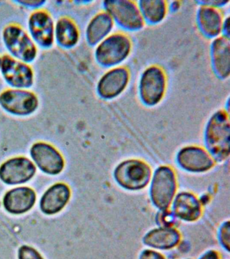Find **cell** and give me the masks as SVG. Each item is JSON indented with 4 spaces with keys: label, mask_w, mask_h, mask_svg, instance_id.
<instances>
[{
    "label": "cell",
    "mask_w": 230,
    "mask_h": 259,
    "mask_svg": "<svg viewBox=\"0 0 230 259\" xmlns=\"http://www.w3.org/2000/svg\"><path fill=\"white\" fill-rule=\"evenodd\" d=\"M206 142L209 153L217 161H223L229 156V121L225 111L215 113L209 121Z\"/></svg>",
    "instance_id": "6da1fadb"
},
{
    "label": "cell",
    "mask_w": 230,
    "mask_h": 259,
    "mask_svg": "<svg viewBox=\"0 0 230 259\" xmlns=\"http://www.w3.org/2000/svg\"><path fill=\"white\" fill-rule=\"evenodd\" d=\"M115 178L118 183L126 189H142L150 180L151 169L142 161L131 160L121 163L116 168Z\"/></svg>",
    "instance_id": "7a4b0ae2"
},
{
    "label": "cell",
    "mask_w": 230,
    "mask_h": 259,
    "mask_svg": "<svg viewBox=\"0 0 230 259\" xmlns=\"http://www.w3.org/2000/svg\"><path fill=\"white\" fill-rule=\"evenodd\" d=\"M175 188L176 182L172 170L167 167H159L151 186V198L155 205L161 210L167 209L174 196Z\"/></svg>",
    "instance_id": "3957f363"
},
{
    "label": "cell",
    "mask_w": 230,
    "mask_h": 259,
    "mask_svg": "<svg viewBox=\"0 0 230 259\" xmlns=\"http://www.w3.org/2000/svg\"><path fill=\"white\" fill-rule=\"evenodd\" d=\"M6 46L16 58L29 62L35 58L37 49L25 30L20 26L10 25L3 32Z\"/></svg>",
    "instance_id": "277c9868"
},
{
    "label": "cell",
    "mask_w": 230,
    "mask_h": 259,
    "mask_svg": "<svg viewBox=\"0 0 230 259\" xmlns=\"http://www.w3.org/2000/svg\"><path fill=\"white\" fill-rule=\"evenodd\" d=\"M130 41L126 35L114 34L109 36L99 46L97 58L101 64L110 66L124 60L130 50Z\"/></svg>",
    "instance_id": "5b68a950"
},
{
    "label": "cell",
    "mask_w": 230,
    "mask_h": 259,
    "mask_svg": "<svg viewBox=\"0 0 230 259\" xmlns=\"http://www.w3.org/2000/svg\"><path fill=\"white\" fill-rule=\"evenodd\" d=\"M108 13L121 24L129 29H137L144 24L142 14L133 2L112 0L105 2Z\"/></svg>",
    "instance_id": "8992f818"
},
{
    "label": "cell",
    "mask_w": 230,
    "mask_h": 259,
    "mask_svg": "<svg viewBox=\"0 0 230 259\" xmlns=\"http://www.w3.org/2000/svg\"><path fill=\"white\" fill-rule=\"evenodd\" d=\"M35 94L23 90H8L0 95V105L9 112L25 115L33 113L38 106Z\"/></svg>",
    "instance_id": "52a82bcc"
},
{
    "label": "cell",
    "mask_w": 230,
    "mask_h": 259,
    "mask_svg": "<svg viewBox=\"0 0 230 259\" xmlns=\"http://www.w3.org/2000/svg\"><path fill=\"white\" fill-rule=\"evenodd\" d=\"M36 172L35 165L25 157H15L0 167V178L5 183L16 185L31 180Z\"/></svg>",
    "instance_id": "ba28073f"
},
{
    "label": "cell",
    "mask_w": 230,
    "mask_h": 259,
    "mask_svg": "<svg viewBox=\"0 0 230 259\" xmlns=\"http://www.w3.org/2000/svg\"><path fill=\"white\" fill-rule=\"evenodd\" d=\"M165 76L159 67L147 69L141 82V94L143 101L148 105H154L161 100L164 94Z\"/></svg>",
    "instance_id": "9c48e42d"
},
{
    "label": "cell",
    "mask_w": 230,
    "mask_h": 259,
    "mask_svg": "<svg viewBox=\"0 0 230 259\" xmlns=\"http://www.w3.org/2000/svg\"><path fill=\"white\" fill-rule=\"evenodd\" d=\"M1 70L6 80L17 88H27L33 84V72L27 64L11 56H5L1 60Z\"/></svg>",
    "instance_id": "30bf717a"
},
{
    "label": "cell",
    "mask_w": 230,
    "mask_h": 259,
    "mask_svg": "<svg viewBox=\"0 0 230 259\" xmlns=\"http://www.w3.org/2000/svg\"><path fill=\"white\" fill-rule=\"evenodd\" d=\"M32 158L42 171L56 175L63 169L64 161L61 154L52 145L36 143L31 150Z\"/></svg>",
    "instance_id": "8fae6325"
},
{
    "label": "cell",
    "mask_w": 230,
    "mask_h": 259,
    "mask_svg": "<svg viewBox=\"0 0 230 259\" xmlns=\"http://www.w3.org/2000/svg\"><path fill=\"white\" fill-rule=\"evenodd\" d=\"M29 28L34 39L40 46L48 48L54 42V23L49 14L43 10L32 14Z\"/></svg>",
    "instance_id": "7c38bea8"
},
{
    "label": "cell",
    "mask_w": 230,
    "mask_h": 259,
    "mask_svg": "<svg viewBox=\"0 0 230 259\" xmlns=\"http://www.w3.org/2000/svg\"><path fill=\"white\" fill-rule=\"evenodd\" d=\"M177 161L183 169L193 172H202L211 169L213 160L209 153L201 148L189 147L179 152Z\"/></svg>",
    "instance_id": "4fadbf2b"
},
{
    "label": "cell",
    "mask_w": 230,
    "mask_h": 259,
    "mask_svg": "<svg viewBox=\"0 0 230 259\" xmlns=\"http://www.w3.org/2000/svg\"><path fill=\"white\" fill-rule=\"evenodd\" d=\"M35 192L31 188H14L8 192L4 198V206L8 212L22 214L31 209L35 204Z\"/></svg>",
    "instance_id": "5bb4252c"
},
{
    "label": "cell",
    "mask_w": 230,
    "mask_h": 259,
    "mask_svg": "<svg viewBox=\"0 0 230 259\" xmlns=\"http://www.w3.org/2000/svg\"><path fill=\"white\" fill-rule=\"evenodd\" d=\"M70 197L69 187L64 184H56L48 189L42 196L40 207L44 213H57L68 203Z\"/></svg>",
    "instance_id": "9a60e30c"
},
{
    "label": "cell",
    "mask_w": 230,
    "mask_h": 259,
    "mask_svg": "<svg viewBox=\"0 0 230 259\" xmlns=\"http://www.w3.org/2000/svg\"><path fill=\"white\" fill-rule=\"evenodd\" d=\"M128 80V72L124 68L109 71L99 83L98 91L105 98H112L122 92Z\"/></svg>",
    "instance_id": "2e32d148"
},
{
    "label": "cell",
    "mask_w": 230,
    "mask_h": 259,
    "mask_svg": "<svg viewBox=\"0 0 230 259\" xmlns=\"http://www.w3.org/2000/svg\"><path fill=\"white\" fill-rule=\"evenodd\" d=\"M173 210L177 218L187 222H193L199 218L201 208L199 200L193 194L181 193L175 198Z\"/></svg>",
    "instance_id": "e0dca14e"
},
{
    "label": "cell",
    "mask_w": 230,
    "mask_h": 259,
    "mask_svg": "<svg viewBox=\"0 0 230 259\" xmlns=\"http://www.w3.org/2000/svg\"><path fill=\"white\" fill-rule=\"evenodd\" d=\"M180 240L179 233L171 228H161L151 231L144 238L145 244L158 249H169L176 246Z\"/></svg>",
    "instance_id": "ac0fdd59"
},
{
    "label": "cell",
    "mask_w": 230,
    "mask_h": 259,
    "mask_svg": "<svg viewBox=\"0 0 230 259\" xmlns=\"http://www.w3.org/2000/svg\"><path fill=\"white\" fill-rule=\"evenodd\" d=\"M214 66L218 74L227 77L229 74V40L228 37H220L213 42Z\"/></svg>",
    "instance_id": "d6986e66"
},
{
    "label": "cell",
    "mask_w": 230,
    "mask_h": 259,
    "mask_svg": "<svg viewBox=\"0 0 230 259\" xmlns=\"http://www.w3.org/2000/svg\"><path fill=\"white\" fill-rule=\"evenodd\" d=\"M199 20L202 30L208 35L216 36L221 32L223 25L221 14L211 6H205L201 8Z\"/></svg>",
    "instance_id": "ffe728a7"
},
{
    "label": "cell",
    "mask_w": 230,
    "mask_h": 259,
    "mask_svg": "<svg viewBox=\"0 0 230 259\" xmlns=\"http://www.w3.org/2000/svg\"><path fill=\"white\" fill-rule=\"evenodd\" d=\"M113 25L112 16L107 12H103L98 14L90 22L88 26L87 35L88 41L90 44H95L102 39L110 30Z\"/></svg>",
    "instance_id": "44dd1931"
},
{
    "label": "cell",
    "mask_w": 230,
    "mask_h": 259,
    "mask_svg": "<svg viewBox=\"0 0 230 259\" xmlns=\"http://www.w3.org/2000/svg\"><path fill=\"white\" fill-rule=\"evenodd\" d=\"M56 39L64 48H70L77 42L78 31L72 20L62 18L58 22L56 28Z\"/></svg>",
    "instance_id": "7402d4cb"
},
{
    "label": "cell",
    "mask_w": 230,
    "mask_h": 259,
    "mask_svg": "<svg viewBox=\"0 0 230 259\" xmlns=\"http://www.w3.org/2000/svg\"><path fill=\"white\" fill-rule=\"evenodd\" d=\"M143 14L149 21L158 22L164 18L166 6L164 1L160 0H147L141 2Z\"/></svg>",
    "instance_id": "603a6c76"
},
{
    "label": "cell",
    "mask_w": 230,
    "mask_h": 259,
    "mask_svg": "<svg viewBox=\"0 0 230 259\" xmlns=\"http://www.w3.org/2000/svg\"><path fill=\"white\" fill-rule=\"evenodd\" d=\"M19 259H43L35 249L27 246H22L19 251Z\"/></svg>",
    "instance_id": "cb8c5ba5"
},
{
    "label": "cell",
    "mask_w": 230,
    "mask_h": 259,
    "mask_svg": "<svg viewBox=\"0 0 230 259\" xmlns=\"http://www.w3.org/2000/svg\"><path fill=\"white\" fill-rule=\"evenodd\" d=\"M220 240L224 248L229 250V222L224 224L220 230Z\"/></svg>",
    "instance_id": "d4e9b609"
},
{
    "label": "cell",
    "mask_w": 230,
    "mask_h": 259,
    "mask_svg": "<svg viewBox=\"0 0 230 259\" xmlns=\"http://www.w3.org/2000/svg\"><path fill=\"white\" fill-rule=\"evenodd\" d=\"M140 259H165L162 255L153 250H146L143 251Z\"/></svg>",
    "instance_id": "484cf974"
},
{
    "label": "cell",
    "mask_w": 230,
    "mask_h": 259,
    "mask_svg": "<svg viewBox=\"0 0 230 259\" xmlns=\"http://www.w3.org/2000/svg\"><path fill=\"white\" fill-rule=\"evenodd\" d=\"M161 218L160 220L161 223H162L164 228H170L171 225L173 224L175 220L173 217L171 215V212H165L161 214Z\"/></svg>",
    "instance_id": "4316f807"
},
{
    "label": "cell",
    "mask_w": 230,
    "mask_h": 259,
    "mask_svg": "<svg viewBox=\"0 0 230 259\" xmlns=\"http://www.w3.org/2000/svg\"><path fill=\"white\" fill-rule=\"evenodd\" d=\"M19 3L27 6H31V7H38L45 4L44 1H39V0H23V1H18Z\"/></svg>",
    "instance_id": "83f0119b"
},
{
    "label": "cell",
    "mask_w": 230,
    "mask_h": 259,
    "mask_svg": "<svg viewBox=\"0 0 230 259\" xmlns=\"http://www.w3.org/2000/svg\"><path fill=\"white\" fill-rule=\"evenodd\" d=\"M200 259H220L219 255L216 251L210 250L206 252Z\"/></svg>",
    "instance_id": "f1b7e54d"
},
{
    "label": "cell",
    "mask_w": 230,
    "mask_h": 259,
    "mask_svg": "<svg viewBox=\"0 0 230 259\" xmlns=\"http://www.w3.org/2000/svg\"><path fill=\"white\" fill-rule=\"evenodd\" d=\"M1 60H2V59L0 58V66H1Z\"/></svg>",
    "instance_id": "f546056e"
}]
</instances>
